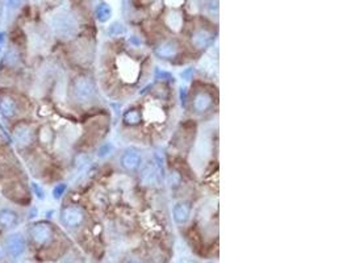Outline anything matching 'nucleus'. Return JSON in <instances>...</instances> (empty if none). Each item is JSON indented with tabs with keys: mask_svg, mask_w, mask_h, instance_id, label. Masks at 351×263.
I'll use <instances>...</instances> for the list:
<instances>
[{
	"mask_svg": "<svg viewBox=\"0 0 351 263\" xmlns=\"http://www.w3.org/2000/svg\"><path fill=\"white\" fill-rule=\"evenodd\" d=\"M51 26L62 38H71L76 33V22L67 13H58L51 18Z\"/></svg>",
	"mask_w": 351,
	"mask_h": 263,
	"instance_id": "nucleus-1",
	"label": "nucleus"
},
{
	"mask_svg": "<svg viewBox=\"0 0 351 263\" xmlns=\"http://www.w3.org/2000/svg\"><path fill=\"white\" fill-rule=\"evenodd\" d=\"M117 69L120 78L127 83H134L140 77V65L128 55H120L117 58Z\"/></svg>",
	"mask_w": 351,
	"mask_h": 263,
	"instance_id": "nucleus-2",
	"label": "nucleus"
},
{
	"mask_svg": "<svg viewBox=\"0 0 351 263\" xmlns=\"http://www.w3.org/2000/svg\"><path fill=\"white\" fill-rule=\"evenodd\" d=\"M95 94H96V87L92 79L87 77L76 78V81L74 82V95L78 102H90L94 99Z\"/></svg>",
	"mask_w": 351,
	"mask_h": 263,
	"instance_id": "nucleus-3",
	"label": "nucleus"
},
{
	"mask_svg": "<svg viewBox=\"0 0 351 263\" xmlns=\"http://www.w3.org/2000/svg\"><path fill=\"white\" fill-rule=\"evenodd\" d=\"M4 194L15 203H18V204H25L26 201H29V196H28L29 194H28V191H26L25 186L22 183H9L5 187Z\"/></svg>",
	"mask_w": 351,
	"mask_h": 263,
	"instance_id": "nucleus-4",
	"label": "nucleus"
},
{
	"mask_svg": "<svg viewBox=\"0 0 351 263\" xmlns=\"http://www.w3.org/2000/svg\"><path fill=\"white\" fill-rule=\"evenodd\" d=\"M30 237L38 245H45L53 237V229L47 224L38 223L36 225H33L32 229H30Z\"/></svg>",
	"mask_w": 351,
	"mask_h": 263,
	"instance_id": "nucleus-5",
	"label": "nucleus"
},
{
	"mask_svg": "<svg viewBox=\"0 0 351 263\" xmlns=\"http://www.w3.org/2000/svg\"><path fill=\"white\" fill-rule=\"evenodd\" d=\"M84 219V215L82 212V209L78 207H67L62 211L61 220L62 223L65 224L66 227L75 228L82 224Z\"/></svg>",
	"mask_w": 351,
	"mask_h": 263,
	"instance_id": "nucleus-6",
	"label": "nucleus"
},
{
	"mask_svg": "<svg viewBox=\"0 0 351 263\" xmlns=\"http://www.w3.org/2000/svg\"><path fill=\"white\" fill-rule=\"evenodd\" d=\"M25 240L21 234H12L5 240V249L12 258H17L25 250Z\"/></svg>",
	"mask_w": 351,
	"mask_h": 263,
	"instance_id": "nucleus-7",
	"label": "nucleus"
},
{
	"mask_svg": "<svg viewBox=\"0 0 351 263\" xmlns=\"http://www.w3.org/2000/svg\"><path fill=\"white\" fill-rule=\"evenodd\" d=\"M13 138H15L16 143L20 147H26L28 145H30V142L33 141V131L29 125L22 123L18 124L13 131Z\"/></svg>",
	"mask_w": 351,
	"mask_h": 263,
	"instance_id": "nucleus-8",
	"label": "nucleus"
},
{
	"mask_svg": "<svg viewBox=\"0 0 351 263\" xmlns=\"http://www.w3.org/2000/svg\"><path fill=\"white\" fill-rule=\"evenodd\" d=\"M0 114L7 119L15 116L17 114V102L8 94L0 95Z\"/></svg>",
	"mask_w": 351,
	"mask_h": 263,
	"instance_id": "nucleus-9",
	"label": "nucleus"
},
{
	"mask_svg": "<svg viewBox=\"0 0 351 263\" xmlns=\"http://www.w3.org/2000/svg\"><path fill=\"white\" fill-rule=\"evenodd\" d=\"M123 166L129 171H133V170H137L138 166L141 164V155L138 153L137 150L131 149L128 150L127 153L123 155Z\"/></svg>",
	"mask_w": 351,
	"mask_h": 263,
	"instance_id": "nucleus-10",
	"label": "nucleus"
},
{
	"mask_svg": "<svg viewBox=\"0 0 351 263\" xmlns=\"http://www.w3.org/2000/svg\"><path fill=\"white\" fill-rule=\"evenodd\" d=\"M212 40H213V37H212V34H210L208 30L200 29L193 33V36H192V45H193L196 49H204L209 46Z\"/></svg>",
	"mask_w": 351,
	"mask_h": 263,
	"instance_id": "nucleus-11",
	"label": "nucleus"
},
{
	"mask_svg": "<svg viewBox=\"0 0 351 263\" xmlns=\"http://www.w3.org/2000/svg\"><path fill=\"white\" fill-rule=\"evenodd\" d=\"M156 53L160 58H173L176 55L177 46L173 41H166L157 48Z\"/></svg>",
	"mask_w": 351,
	"mask_h": 263,
	"instance_id": "nucleus-12",
	"label": "nucleus"
},
{
	"mask_svg": "<svg viewBox=\"0 0 351 263\" xmlns=\"http://www.w3.org/2000/svg\"><path fill=\"white\" fill-rule=\"evenodd\" d=\"M144 117H145L148 121H153V123H161V121L165 120V114L163 111L161 110L160 107L157 106H148L144 111Z\"/></svg>",
	"mask_w": 351,
	"mask_h": 263,
	"instance_id": "nucleus-13",
	"label": "nucleus"
},
{
	"mask_svg": "<svg viewBox=\"0 0 351 263\" xmlns=\"http://www.w3.org/2000/svg\"><path fill=\"white\" fill-rule=\"evenodd\" d=\"M174 220L177 224H185L189 219V207L185 203H177L174 207Z\"/></svg>",
	"mask_w": 351,
	"mask_h": 263,
	"instance_id": "nucleus-14",
	"label": "nucleus"
},
{
	"mask_svg": "<svg viewBox=\"0 0 351 263\" xmlns=\"http://www.w3.org/2000/svg\"><path fill=\"white\" fill-rule=\"evenodd\" d=\"M17 215L11 209L0 211V225L3 228H12L17 224Z\"/></svg>",
	"mask_w": 351,
	"mask_h": 263,
	"instance_id": "nucleus-15",
	"label": "nucleus"
},
{
	"mask_svg": "<svg viewBox=\"0 0 351 263\" xmlns=\"http://www.w3.org/2000/svg\"><path fill=\"white\" fill-rule=\"evenodd\" d=\"M212 104V98L206 92H201L199 95H196L193 100V108L196 112H205Z\"/></svg>",
	"mask_w": 351,
	"mask_h": 263,
	"instance_id": "nucleus-16",
	"label": "nucleus"
},
{
	"mask_svg": "<svg viewBox=\"0 0 351 263\" xmlns=\"http://www.w3.org/2000/svg\"><path fill=\"white\" fill-rule=\"evenodd\" d=\"M210 151H212V145H210L209 139L201 137V138L197 141V145H196V155H197L201 161H204V159H206V158L209 157Z\"/></svg>",
	"mask_w": 351,
	"mask_h": 263,
	"instance_id": "nucleus-17",
	"label": "nucleus"
},
{
	"mask_svg": "<svg viewBox=\"0 0 351 263\" xmlns=\"http://www.w3.org/2000/svg\"><path fill=\"white\" fill-rule=\"evenodd\" d=\"M111 15H112V11H111V7H109L108 4L103 3L100 5H98V8H96V18H98L99 21H108Z\"/></svg>",
	"mask_w": 351,
	"mask_h": 263,
	"instance_id": "nucleus-18",
	"label": "nucleus"
},
{
	"mask_svg": "<svg viewBox=\"0 0 351 263\" xmlns=\"http://www.w3.org/2000/svg\"><path fill=\"white\" fill-rule=\"evenodd\" d=\"M18 62H20V53L16 49H9L4 57V63L8 67H15L18 65Z\"/></svg>",
	"mask_w": 351,
	"mask_h": 263,
	"instance_id": "nucleus-19",
	"label": "nucleus"
},
{
	"mask_svg": "<svg viewBox=\"0 0 351 263\" xmlns=\"http://www.w3.org/2000/svg\"><path fill=\"white\" fill-rule=\"evenodd\" d=\"M142 182L150 186V184H154L157 182V170L152 166H149L144 170V174H142Z\"/></svg>",
	"mask_w": 351,
	"mask_h": 263,
	"instance_id": "nucleus-20",
	"label": "nucleus"
},
{
	"mask_svg": "<svg viewBox=\"0 0 351 263\" xmlns=\"http://www.w3.org/2000/svg\"><path fill=\"white\" fill-rule=\"evenodd\" d=\"M167 25L170 26L173 30H179L180 29L181 25V17L179 13L176 12H173L170 15L167 16Z\"/></svg>",
	"mask_w": 351,
	"mask_h": 263,
	"instance_id": "nucleus-21",
	"label": "nucleus"
},
{
	"mask_svg": "<svg viewBox=\"0 0 351 263\" xmlns=\"http://www.w3.org/2000/svg\"><path fill=\"white\" fill-rule=\"evenodd\" d=\"M124 120L127 121L128 124H131V125L138 124V123H140V120H141V115H140V112L136 110L128 111L127 114H125V116H124Z\"/></svg>",
	"mask_w": 351,
	"mask_h": 263,
	"instance_id": "nucleus-22",
	"label": "nucleus"
},
{
	"mask_svg": "<svg viewBox=\"0 0 351 263\" xmlns=\"http://www.w3.org/2000/svg\"><path fill=\"white\" fill-rule=\"evenodd\" d=\"M40 139L42 143H50L53 139V132L49 127H44L40 132Z\"/></svg>",
	"mask_w": 351,
	"mask_h": 263,
	"instance_id": "nucleus-23",
	"label": "nucleus"
},
{
	"mask_svg": "<svg viewBox=\"0 0 351 263\" xmlns=\"http://www.w3.org/2000/svg\"><path fill=\"white\" fill-rule=\"evenodd\" d=\"M124 32H125V29H124L123 24H120V22H115L108 29V33L109 34H112V36H120V34H123Z\"/></svg>",
	"mask_w": 351,
	"mask_h": 263,
	"instance_id": "nucleus-24",
	"label": "nucleus"
},
{
	"mask_svg": "<svg viewBox=\"0 0 351 263\" xmlns=\"http://www.w3.org/2000/svg\"><path fill=\"white\" fill-rule=\"evenodd\" d=\"M65 190H66L65 184H58V186L54 188V191H53V195H54V197H57V199H58V197H61L62 195H63Z\"/></svg>",
	"mask_w": 351,
	"mask_h": 263,
	"instance_id": "nucleus-25",
	"label": "nucleus"
},
{
	"mask_svg": "<svg viewBox=\"0 0 351 263\" xmlns=\"http://www.w3.org/2000/svg\"><path fill=\"white\" fill-rule=\"evenodd\" d=\"M179 182H180V176L177 175L176 172H174V174H171V175H170V184H171V187H176L177 184H179Z\"/></svg>",
	"mask_w": 351,
	"mask_h": 263,
	"instance_id": "nucleus-26",
	"label": "nucleus"
},
{
	"mask_svg": "<svg viewBox=\"0 0 351 263\" xmlns=\"http://www.w3.org/2000/svg\"><path fill=\"white\" fill-rule=\"evenodd\" d=\"M21 3H22V0H7V4H8V7L9 8H18L20 5H21Z\"/></svg>",
	"mask_w": 351,
	"mask_h": 263,
	"instance_id": "nucleus-27",
	"label": "nucleus"
},
{
	"mask_svg": "<svg viewBox=\"0 0 351 263\" xmlns=\"http://www.w3.org/2000/svg\"><path fill=\"white\" fill-rule=\"evenodd\" d=\"M166 3L169 4V5H174V7H177V5H180V4L183 3V0H166Z\"/></svg>",
	"mask_w": 351,
	"mask_h": 263,
	"instance_id": "nucleus-28",
	"label": "nucleus"
},
{
	"mask_svg": "<svg viewBox=\"0 0 351 263\" xmlns=\"http://www.w3.org/2000/svg\"><path fill=\"white\" fill-rule=\"evenodd\" d=\"M127 263H138V262H136V261H129V262H127Z\"/></svg>",
	"mask_w": 351,
	"mask_h": 263,
	"instance_id": "nucleus-29",
	"label": "nucleus"
}]
</instances>
